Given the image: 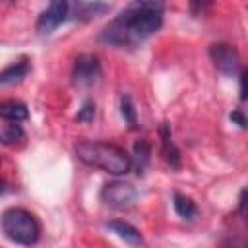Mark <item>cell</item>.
<instances>
[{
  "instance_id": "9",
  "label": "cell",
  "mask_w": 248,
  "mask_h": 248,
  "mask_svg": "<svg viewBox=\"0 0 248 248\" xmlns=\"http://www.w3.org/2000/svg\"><path fill=\"white\" fill-rule=\"evenodd\" d=\"M107 229H108L110 232H114L118 238H122L124 242L132 244V246H140V244H143L141 232H140L134 225H130L128 221L112 219V221H108V223H107Z\"/></svg>"
},
{
  "instance_id": "20",
  "label": "cell",
  "mask_w": 248,
  "mask_h": 248,
  "mask_svg": "<svg viewBox=\"0 0 248 248\" xmlns=\"http://www.w3.org/2000/svg\"><path fill=\"white\" fill-rule=\"evenodd\" d=\"M229 118H231L232 124H238L240 128H248V118H246V114L242 110H232L229 114Z\"/></svg>"
},
{
  "instance_id": "21",
  "label": "cell",
  "mask_w": 248,
  "mask_h": 248,
  "mask_svg": "<svg viewBox=\"0 0 248 248\" xmlns=\"http://www.w3.org/2000/svg\"><path fill=\"white\" fill-rule=\"evenodd\" d=\"M240 101H248V70L240 72Z\"/></svg>"
},
{
  "instance_id": "1",
  "label": "cell",
  "mask_w": 248,
  "mask_h": 248,
  "mask_svg": "<svg viewBox=\"0 0 248 248\" xmlns=\"http://www.w3.org/2000/svg\"><path fill=\"white\" fill-rule=\"evenodd\" d=\"M163 25V2L134 0L124 8L110 23H107L99 35V41L120 46L134 48L149 39Z\"/></svg>"
},
{
  "instance_id": "15",
  "label": "cell",
  "mask_w": 248,
  "mask_h": 248,
  "mask_svg": "<svg viewBox=\"0 0 248 248\" xmlns=\"http://www.w3.org/2000/svg\"><path fill=\"white\" fill-rule=\"evenodd\" d=\"M134 155H136V169H138V174H141L143 169L147 167L149 159H151V145H149V141L138 140V141L134 143Z\"/></svg>"
},
{
  "instance_id": "7",
  "label": "cell",
  "mask_w": 248,
  "mask_h": 248,
  "mask_svg": "<svg viewBox=\"0 0 248 248\" xmlns=\"http://www.w3.org/2000/svg\"><path fill=\"white\" fill-rule=\"evenodd\" d=\"M101 78V60L95 54L83 52L74 60L72 79L78 85H93Z\"/></svg>"
},
{
  "instance_id": "19",
  "label": "cell",
  "mask_w": 248,
  "mask_h": 248,
  "mask_svg": "<svg viewBox=\"0 0 248 248\" xmlns=\"http://www.w3.org/2000/svg\"><path fill=\"white\" fill-rule=\"evenodd\" d=\"M211 4H213V0H188V6H190L192 16H200V14L205 12Z\"/></svg>"
},
{
  "instance_id": "5",
  "label": "cell",
  "mask_w": 248,
  "mask_h": 248,
  "mask_svg": "<svg viewBox=\"0 0 248 248\" xmlns=\"http://www.w3.org/2000/svg\"><path fill=\"white\" fill-rule=\"evenodd\" d=\"M209 56L213 66L223 76H236L240 72V54L231 43H213L209 46Z\"/></svg>"
},
{
  "instance_id": "17",
  "label": "cell",
  "mask_w": 248,
  "mask_h": 248,
  "mask_svg": "<svg viewBox=\"0 0 248 248\" xmlns=\"http://www.w3.org/2000/svg\"><path fill=\"white\" fill-rule=\"evenodd\" d=\"M93 116H95V103H93V101H85V103L81 105V108L78 110V114H76V122L87 124V122L93 120Z\"/></svg>"
},
{
  "instance_id": "11",
  "label": "cell",
  "mask_w": 248,
  "mask_h": 248,
  "mask_svg": "<svg viewBox=\"0 0 248 248\" xmlns=\"http://www.w3.org/2000/svg\"><path fill=\"white\" fill-rule=\"evenodd\" d=\"M0 116L4 120L21 122V120H25L29 116V110H27V105L23 101L8 99V101H2V105H0Z\"/></svg>"
},
{
  "instance_id": "14",
  "label": "cell",
  "mask_w": 248,
  "mask_h": 248,
  "mask_svg": "<svg viewBox=\"0 0 248 248\" xmlns=\"http://www.w3.org/2000/svg\"><path fill=\"white\" fill-rule=\"evenodd\" d=\"M25 138V132L23 128L16 122V120H8L4 126H2V132H0V141L4 145H12V143H17Z\"/></svg>"
},
{
  "instance_id": "18",
  "label": "cell",
  "mask_w": 248,
  "mask_h": 248,
  "mask_svg": "<svg viewBox=\"0 0 248 248\" xmlns=\"http://www.w3.org/2000/svg\"><path fill=\"white\" fill-rule=\"evenodd\" d=\"M238 215L240 219L248 225V188H242L240 190V196H238Z\"/></svg>"
},
{
  "instance_id": "2",
  "label": "cell",
  "mask_w": 248,
  "mask_h": 248,
  "mask_svg": "<svg viewBox=\"0 0 248 248\" xmlns=\"http://www.w3.org/2000/svg\"><path fill=\"white\" fill-rule=\"evenodd\" d=\"M74 151H76V157L81 163H85L87 167L101 169V170L110 172L114 176L130 172V169L134 165L132 155L126 149H122L120 145H116V143L83 140V141L76 143Z\"/></svg>"
},
{
  "instance_id": "4",
  "label": "cell",
  "mask_w": 248,
  "mask_h": 248,
  "mask_svg": "<svg viewBox=\"0 0 248 248\" xmlns=\"http://www.w3.org/2000/svg\"><path fill=\"white\" fill-rule=\"evenodd\" d=\"M138 198V190L134 184L124 180H110L101 188V202L108 207L124 209L130 207Z\"/></svg>"
},
{
  "instance_id": "16",
  "label": "cell",
  "mask_w": 248,
  "mask_h": 248,
  "mask_svg": "<svg viewBox=\"0 0 248 248\" xmlns=\"http://www.w3.org/2000/svg\"><path fill=\"white\" fill-rule=\"evenodd\" d=\"M120 114L124 118V122L130 126V130H138V114L134 108V103L130 99V95H122L120 97Z\"/></svg>"
},
{
  "instance_id": "13",
  "label": "cell",
  "mask_w": 248,
  "mask_h": 248,
  "mask_svg": "<svg viewBox=\"0 0 248 248\" xmlns=\"http://www.w3.org/2000/svg\"><path fill=\"white\" fill-rule=\"evenodd\" d=\"M108 4L101 2V0H93V2H83L76 8V17L79 19H91V17H97L105 12H108Z\"/></svg>"
},
{
  "instance_id": "10",
  "label": "cell",
  "mask_w": 248,
  "mask_h": 248,
  "mask_svg": "<svg viewBox=\"0 0 248 248\" xmlns=\"http://www.w3.org/2000/svg\"><path fill=\"white\" fill-rule=\"evenodd\" d=\"M29 74V62L27 58H21L19 62H14L10 66H6L0 74V83L2 85H14V83H19L25 76Z\"/></svg>"
},
{
  "instance_id": "12",
  "label": "cell",
  "mask_w": 248,
  "mask_h": 248,
  "mask_svg": "<svg viewBox=\"0 0 248 248\" xmlns=\"http://www.w3.org/2000/svg\"><path fill=\"white\" fill-rule=\"evenodd\" d=\"M172 205H174V211L178 213V217L186 219V221H192L196 215H198V205L196 202L190 198V196H184L180 192H174L172 196Z\"/></svg>"
},
{
  "instance_id": "22",
  "label": "cell",
  "mask_w": 248,
  "mask_h": 248,
  "mask_svg": "<svg viewBox=\"0 0 248 248\" xmlns=\"http://www.w3.org/2000/svg\"><path fill=\"white\" fill-rule=\"evenodd\" d=\"M149 2H163V0H149Z\"/></svg>"
},
{
  "instance_id": "3",
  "label": "cell",
  "mask_w": 248,
  "mask_h": 248,
  "mask_svg": "<svg viewBox=\"0 0 248 248\" xmlns=\"http://www.w3.org/2000/svg\"><path fill=\"white\" fill-rule=\"evenodd\" d=\"M2 231L8 240L23 246L35 244L41 236V225L37 217L23 207H8L2 213Z\"/></svg>"
},
{
  "instance_id": "6",
  "label": "cell",
  "mask_w": 248,
  "mask_h": 248,
  "mask_svg": "<svg viewBox=\"0 0 248 248\" xmlns=\"http://www.w3.org/2000/svg\"><path fill=\"white\" fill-rule=\"evenodd\" d=\"M70 16V0H50L48 8L39 16L37 19V33L39 35H50L60 23H64Z\"/></svg>"
},
{
  "instance_id": "8",
  "label": "cell",
  "mask_w": 248,
  "mask_h": 248,
  "mask_svg": "<svg viewBox=\"0 0 248 248\" xmlns=\"http://www.w3.org/2000/svg\"><path fill=\"white\" fill-rule=\"evenodd\" d=\"M159 138H161V157L170 169L180 167V149L172 141V130L169 122H161L159 126Z\"/></svg>"
}]
</instances>
